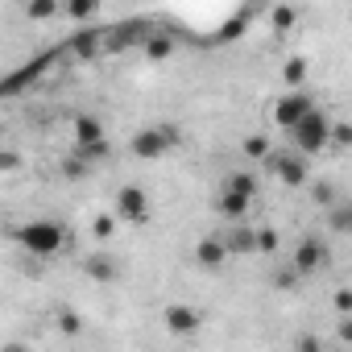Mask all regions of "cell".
<instances>
[{
    "label": "cell",
    "instance_id": "obj_9",
    "mask_svg": "<svg viewBox=\"0 0 352 352\" xmlns=\"http://www.w3.org/2000/svg\"><path fill=\"white\" fill-rule=\"evenodd\" d=\"M274 170H278V179H282L286 187H302V183H307V166H302V157H278Z\"/></svg>",
    "mask_w": 352,
    "mask_h": 352
},
{
    "label": "cell",
    "instance_id": "obj_1",
    "mask_svg": "<svg viewBox=\"0 0 352 352\" xmlns=\"http://www.w3.org/2000/svg\"><path fill=\"white\" fill-rule=\"evenodd\" d=\"M17 241H21L30 253L46 257V253H58V245H63V228H58V224H50V220H34V224L17 228Z\"/></svg>",
    "mask_w": 352,
    "mask_h": 352
},
{
    "label": "cell",
    "instance_id": "obj_21",
    "mask_svg": "<svg viewBox=\"0 0 352 352\" xmlns=\"http://www.w3.org/2000/svg\"><path fill=\"white\" fill-rule=\"evenodd\" d=\"M58 9L54 5H30V17H54Z\"/></svg>",
    "mask_w": 352,
    "mask_h": 352
},
{
    "label": "cell",
    "instance_id": "obj_15",
    "mask_svg": "<svg viewBox=\"0 0 352 352\" xmlns=\"http://www.w3.org/2000/svg\"><path fill=\"white\" fill-rule=\"evenodd\" d=\"M58 327H63V336H79V315H71V311H58Z\"/></svg>",
    "mask_w": 352,
    "mask_h": 352
},
{
    "label": "cell",
    "instance_id": "obj_4",
    "mask_svg": "<svg viewBox=\"0 0 352 352\" xmlns=\"http://www.w3.org/2000/svg\"><path fill=\"white\" fill-rule=\"evenodd\" d=\"M116 216L141 224V220L149 216V199H145V191H141V187H120V191H116Z\"/></svg>",
    "mask_w": 352,
    "mask_h": 352
},
{
    "label": "cell",
    "instance_id": "obj_8",
    "mask_svg": "<svg viewBox=\"0 0 352 352\" xmlns=\"http://www.w3.org/2000/svg\"><path fill=\"white\" fill-rule=\"evenodd\" d=\"M224 257H228V245H224L220 236H208V241H199V249H195V261H199L204 270H220Z\"/></svg>",
    "mask_w": 352,
    "mask_h": 352
},
{
    "label": "cell",
    "instance_id": "obj_25",
    "mask_svg": "<svg viewBox=\"0 0 352 352\" xmlns=\"http://www.w3.org/2000/svg\"><path fill=\"white\" fill-rule=\"evenodd\" d=\"M290 21H294V13H290V9H278V13H274V25H290Z\"/></svg>",
    "mask_w": 352,
    "mask_h": 352
},
{
    "label": "cell",
    "instance_id": "obj_12",
    "mask_svg": "<svg viewBox=\"0 0 352 352\" xmlns=\"http://www.w3.org/2000/svg\"><path fill=\"white\" fill-rule=\"evenodd\" d=\"M224 191H232V195H241V199H253V195H257V179H253L249 170H236L232 179L224 183Z\"/></svg>",
    "mask_w": 352,
    "mask_h": 352
},
{
    "label": "cell",
    "instance_id": "obj_19",
    "mask_svg": "<svg viewBox=\"0 0 352 352\" xmlns=\"http://www.w3.org/2000/svg\"><path fill=\"white\" fill-rule=\"evenodd\" d=\"M91 13H96L91 0H75V5H71V17H91Z\"/></svg>",
    "mask_w": 352,
    "mask_h": 352
},
{
    "label": "cell",
    "instance_id": "obj_6",
    "mask_svg": "<svg viewBox=\"0 0 352 352\" xmlns=\"http://www.w3.org/2000/svg\"><path fill=\"white\" fill-rule=\"evenodd\" d=\"M166 331H174V336H195L199 331V311L195 307H166Z\"/></svg>",
    "mask_w": 352,
    "mask_h": 352
},
{
    "label": "cell",
    "instance_id": "obj_27",
    "mask_svg": "<svg viewBox=\"0 0 352 352\" xmlns=\"http://www.w3.org/2000/svg\"><path fill=\"white\" fill-rule=\"evenodd\" d=\"M336 307H340V311H348V307H352V294H348V290H340V294H336Z\"/></svg>",
    "mask_w": 352,
    "mask_h": 352
},
{
    "label": "cell",
    "instance_id": "obj_7",
    "mask_svg": "<svg viewBox=\"0 0 352 352\" xmlns=\"http://www.w3.org/2000/svg\"><path fill=\"white\" fill-rule=\"evenodd\" d=\"M323 261H327V253H323V245H319L315 236H307V241L298 245V253H294V270H298V274H315Z\"/></svg>",
    "mask_w": 352,
    "mask_h": 352
},
{
    "label": "cell",
    "instance_id": "obj_18",
    "mask_svg": "<svg viewBox=\"0 0 352 352\" xmlns=\"http://www.w3.org/2000/svg\"><path fill=\"white\" fill-rule=\"evenodd\" d=\"M302 75H307V71H302V58H290V63H286V79H290V83H298Z\"/></svg>",
    "mask_w": 352,
    "mask_h": 352
},
{
    "label": "cell",
    "instance_id": "obj_5",
    "mask_svg": "<svg viewBox=\"0 0 352 352\" xmlns=\"http://www.w3.org/2000/svg\"><path fill=\"white\" fill-rule=\"evenodd\" d=\"M311 112V100L302 96V91H294V96H282L278 104H274V120L282 124V129H294L302 116Z\"/></svg>",
    "mask_w": 352,
    "mask_h": 352
},
{
    "label": "cell",
    "instance_id": "obj_3",
    "mask_svg": "<svg viewBox=\"0 0 352 352\" xmlns=\"http://www.w3.org/2000/svg\"><path fill=\"white\" fill-rule=\"evenodd\" d=\"M174 141H179V137H174V129H141L133 137V153L137 157H162Z\"/></svg>",
    "mask_w": 352,
    "mask_h": 352
},
{
    "label": "cell",
    "instance_id": "obj_22",
    "mask_svg": "<svg viewBox=\"0 0 352 352\" xmlns=\"http://www.w3.org/2000/svg\"><path fill=\"white\" fill-rule=\"evenodd\" d=\"M327 137H336V141H340V145H344V141H348V137H352V129H348V124H331V133H327Z\"/></svg>",
    "mask_w": 352,
    "mask_h": 352
},
{
    "label": "cell",
    "instance_id": "obj_13",
    "mask_svg": "<svg viewBox=\"0 0 352 352\" xmlns=\"http://www.w3.org/2000/svg\"><path fill=\"white\" fill-rule=\"evenodd\" d=\"M83 270H87L96 282H112V278H116V270H112V261H108V257H87V265H83Z\"/></svg>",
    "mask_w": 352,
    "mask_h": 352
},
{
    "label": "cell",
    "instance_id": "obj_23",
    "mask_svg": "<svg viewBox=\"0 0 352 352\" xmlns=\"http://www.w3.org/2000/svg\"><path fill=\"white\" fill-rule=\"evenodd\" d=\"M331 228H336V232H344V228H348V208H340V212H336V220H331Z\"/></svg>",
    "mask_w": 352,
    "mask_h": 352
},
{
    "label": "cell",
    "instance_id": "obj_26",
    "mask_svg": "<svg viewBox=\"0 0 352 352\" xmlns=\"http://www.w3.org/2000/svg\"><path fill=\"white\" fill-rule=\"evenodd\" d=\"M298 352H319V336H307V340L298 344Z\"/></svg>",
    "mask_w": 352,
    "mask_h": 352
},
{
    "label": "cell",
    "instance_id": "obj_2",
    "mask_svg": "<svg viewBox=\"0 0 352 352\" xmlns=\"http://www.w3.org/2000/svg\"><path fill=\"white\" fill-rule=\"evenodd\" d=\"M290 133H294V141H298V149H302V153H315V149H323V145H327L331 124H327V116H323V112H315V108H311V112H307Z\"/></svg>",
    "mask_w": 352,
    "mask_h": 352
},
{
    "label": "cell",
    "instance_id": "obj_24",
    "mask_svg": "<svg viewBox=\"0 0 352 352\" xmlns=\"http://www.w3.org/2000/svg\"><path fill=\"white\" fill-rule=\"evenodd\" d=\"M13 166H21L17 153H0V170H13Z\"/></svg>",
    "mask_w": 352,
    "mask_h": 352
},
{
    "label": "cell",
    "instance_id": "obj_10",
    "mask_svg": "<svg viewBox=\"0 0 352 352\" xmlns=\"http://www.w3.org/2000/svg\"><path fill=\"white\" fill-rule=\"evenodd\" d=\"M75 137H79L83 149H87V145H100V141H104V124H100L96 116H79V120H75Z\"/></svg>",
    "mask_w": 352,
    "mask_h": 352
},
{
    "label": "cell",
    "instance_id": "obj_17",
    "mask_svg": "<svg viewBox=\"0 0 352 352\" xmlns=\"http://www.w3.org/2000/svg\"><path fill=\"white\" fill-rule=\"evenodd\" d=\"M145 50H149V58H166V54H170V42H166V38H153Z\"/></svg>",
    "mask_w": 352,
    "mask_h": 352
},
{
    "label": "cell",
    "instance_id": "obj_11",
    "mask_svg": "<svg viewBox=\"0 0 352 352\" xmlns=\"http://www.w3.org/2000/svg\"><path fill=\"white\" fill-rule=\"evenodd\" d=\"M249 208H253V199H241V195H232V191H220V199H216V212L228 216V220H241Z\"/></svg>",
    "mask_w": 352,
    "mask_h": 352
},
{
    "label": "cell",
    "instance_id": "obj_16",
    "mask_svg": "<svg viewBox=\"0 0 352 352\" xmlns=\"http://www.w3.org/2000/svg\"><path fill=\"white\" fill-rule=\"evenodd\" d=\"M245 153H249V157H265V153H270V141H265V137H249V141H245Z\"/></svg>",
    "mask_w": 352,
    "mask_h": 352
},
{
    "label": "cell",
    "instance_id": "obj_28",
    "mask_svg": "<svg viewBox=\"0 0 352 352\" xmlns=\"http://www.w3.org/2000/svg\"><path fill=\"white\" fill-rule=\"evenodd\" d=\"M0 137H5V129H0Z\"/></svg>",
    "mask_w": 352,
    "mask_h": 352
},
{
    "label": "cell",
    "instance_id": "obj_14",
    "mask_svg": "<svg viewBox=\"0 0 352 352\" xmlns=\"http://www.w3.org/2000/svg\"><path fill=\"white\" fill-rule=\"evenodd\" d=\"M91 232H96L100 241H108V236L116 232V220H112V216H96V224H91Z\"/></svg>",
    "mask_w": 352,
    "mask_h": 352
},
{
    "label": "cell",
    "instance_id": "obj_20",
    "mask_svg": "<svg viewBox=\"0 0 352 352\" xmlns=\"http://www.w3.org/2000/svg\"><path fill=\"white\" fill-rule=\"evenodd\" d=\"M75 50H79V54H91V50H96V38H91V34H79V38H75Z\"/></svg>",
    "mask_w": 352,
    "mask_h": 352
}]
</instances>
